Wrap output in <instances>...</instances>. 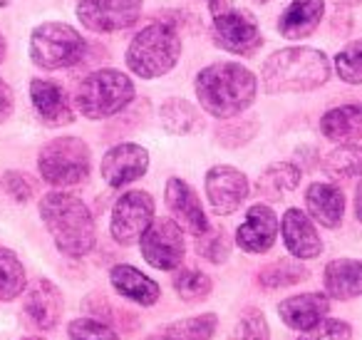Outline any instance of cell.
I'll use <instances>...</instances> for the list:
<instances>
[{"mask_svg": "<svg viewBox=\"0 0 362 340\" xmlns=\"http://www.w3.org/2000/svg\"><path fill=\"white\" fill-rule=\"evenodd\" d=\"M194 90L204 112L216 120H231L253 105L258 95V80L248 67L238 62H214L197 75Z\"/></svg>", "mask_w": 362, "mask_h": 340, "instance_id": "6da1fadb", "label": "cell"}, {"mask_svg": "<svg viewBox=\"0 0 362 340\" xmlns=\"http://www.w3.org/2000/svg\"><path fill=\"white\" fill-rule=\"evenodd\" d=\"M40 219L65 256L82 259L95 249V219L80 196L70 191H50L40 199Z\"/></svg>", "mask_w": 362, "mask_h": 340, "instance_id": "7a4b0ae2", "label": "cell"}, {"mask_svg": "<svg viewBox=\"0 0 362 340\" xmlns=\"http://www.w3.org/2000/svg\"><path fill=\"white\" fill-rule=\"evenodd\" d=\"M330 80V60L315 47H283L261 67V85L268 95L310 92Z\"/></svg>", "mask_w": 362, "mask_h": 340, "instance_id": "3957f363", "label": "cell"}, {"mask_svg": "<svg viewBox=\"0 0 362 340\" xmlns=\"http://www.w3.org/2000/svg\"><path fill=\"white\" fill-rule=\"evenodd\" d=\"M181 57V38L169 23H151L132 38L127 47V67L141 80H154L176 67Z\"/></svg>", "mask_w": 362, "mask_h": 340, "instance_id": "277c9868", "label": "cell"}, {"mask_svg": "<svg viewBox=\"0 0 362 340\" xmlns=\"http://www.w3.org/2000/svg\"><path fill=\"white\" fill-rule=\"evenodd\" d=\"M134 100V82L127 72L115 67L95 70L80 82L75 107L87 120H107L124 110Z\"/></svg>", "mask_w": 362, "mask_h": 340, "instance_id": "5b68a950", "label": "cell"}, {"mask_svg": "<svg viewBox=\"0 0 362 340\" xmlns=\"http://www.w3.org/2000/svg\"><path fill=\"white\" fill-rule=\"evenodd\" d=\"M92 154L87 142L80 137H57L47 142L37 154V169L40 176L50 186L65 189V186H77L90 176Z\"/></svg>", "mask_w": 362, "mask_h": 340, "instance_id": "8992f818", "label": "cell"}, {"mask_svg": "<svg viewBox=\"0 0 362 340\" xmlns=\"http://www.w3.org/2000/svg\"><path fill=\"white\" fill-rule=\"evenodd\" d=\"M87 42L67 23H42L30 35V60L40 70L72 67L85 57Z\"/></svg>", "mask_w": 362, "mask_h": 340, "instance_id": "52a82bcc", "label": "cell"}, {"mask_svg": "<svg viewBox=\"0 0 362 340\" xmlns=\"http://www.w3.org/2000/svg\"><path fill=\"white\" fill-rule=\"evenodd\" d=\"M154 221V199L141 189L124 191L112 209V239L119 246H134Z\"/></svg>", "mask_w": 362, "mask_h": 340, "instance_id": "ba28073f", "label": "cell"}, {"mask_svg": "<svg viewBox=\"0 0 362 340\" xmlns=\"http://www.w3.org/2000/svg\"><path fill=\"white\" fill-rule=\"evenodd\" d=\"M144 261L156 271H174L184 261V229L174 219H154L139 239Z\"/></svg>", "mask_w": 362, "mask_h": 340, "instance_id": "9c48e42d", "label": "cell"}, {"mask_svg": "<svg viewBox=\"0 0 362 340\" xmlns=\"http://www.w3.org/2000/svg\"><path fill=\"white\" fill-rule=\"evenodd\" d=\"M214 42H216L221 50L231 52V55H253L258 47L263 45V35L258 21L253 18V13L248 11H231L221 13V16L214 18V28H211Z\"/></svg>", "mask_w": 362, "mask_h": 340, "instance_id": "30bf717a", "label": "cell"}, {"mask_svg": "<svg viewBox=\"0 0 362 340\" xmlns=\"http://www.w3.org/2000/svg\"><path fill=\"white\" fill-rule=\"evenodd\" d=\"M144 0H77V18L92 33H119L141 16Z\"/></svg>", "mask_w": 362, "mask_h": 340, "instance_id": "8fae6325", "label": "cell"}, {"mask_svg": "<svg viewBox=\"0 0 362 340\" xmlns=\"http://www.w3.org/2000/svg\"><path fill=\"white\" fill-rule=\"evenodd\" d=\"M204 189H206V199L211 204V209L218 216H231L233 211H238V206L248 199L251 194V184H248V176L241 169L228 164H216L206 171V181H204Z\"/></svg>", "mask_w": 362, "mask_h": 340, "instance_id": "7c38bea8", "label": "cell"}, {"mask_svg": "<svg viewBox=\"0 0 362 340\" xmlns=\"http://www.w3.org/2000/svg\"><path fill=\"white\" fill-rule=\"evenodd\" d=\"M149 169V152L134 142H122L115 144L110 152H105L100 164V174L107 186L122 189L132 181L141 179Z\"/></svg>", "mask_w": 362, "mask_h": 340, "instance_id": "4fadbf2b", "label": "cell"}, {"mask_svg": "<svg viewBox=\"0 0 362 340\" xmlns=\"http://www.w3.org/2000/svg\"><path fill=\"white\" fill-rule=\"evenodd\" d=\"M164 199L176 224L184 231H189L192 236L199 239V236H204L211 229L206 219V211H204V206H202V199H199V194L184 179L171 176V179L166 181Z\"/></svg>", "mask_w": 362, "mask_h": 340, "instance_id": "5bb4252c", "label": "cell"}, {"mask_svg": "<svg viewBox=\"0 0 362 340\" xmlns=\"http://www.w3.org/2000/svg\"><path fill=\"white\" fill-rule=\"evenodd\" d=\"M62 290L50 278H37L25 290L23 315L37 330H52L62 315Z\"/></svg>", "mask_w": 362, "mask_h": 340, "instance_id": "9a60e30c", "label": "cell"}, {"mask_svg": "<svg viewBox=\"0 0 362 340\" xmlns=\"http://www.w3.org/2000/svg\"><path fill=\"white\" fill-rule=\"evenodd\" d=\"M278 231H281V224H278L276 211L266 204H253L246 211L243 224L238 226L236 244L246 254H266L276 244Z\"/></svg>", "mask_w": 362, "mask_h": 340, "instance_id": "2e32d148", "label": "cell"}, {"mask_svg": "<svg viewBox=\"0 0 362 340\" xmlns=\"http://www.w3.org/2000/svg\"><path fill=\"white\" fill-rule=\"evenodd\" d=\"M281 234H283L286 249L291 251L298 261H310L322 254V241H320V234H317L315 224H313L305 211L296 209V206L283 214Z\"/></svg>", "mask_w": 362, "mask_h": 340, "instance_id": "e0dca14e", "label": "cell"}, {"mask_svg": "<svg viewBox=\"0 0 362 340\" xmlns=\"http://www.w3.org/2000/svg\"><path fill=\"white\" fill-rule=\"evenodd\" d=\"M30 102L45 127H65V125H72V120H75L65 90L52 80H40V77L33 80Z\"/></svg>", "mask_w": 362, "mask_h": 340, "instance_id": "ac0fdd59", "label": "cell"}, {"mask_svg": "<svg viewBox=\"0 0 362 340\" xmlns=\"http://www.w3.org/2000/svg\"><path fill=\"white\" fill-rule=\"evenodd\" d=\"M327 313H330V298L325 293H300L278 305V315L283 323L300 333L315 328L320 320L327 318Z\"/></svg>", "mask_w": 362, "mask_h": 340, "instance_id": "d6986e66", "label": "cell"}, {"mask_svg": "<svg viewBox=\"0 0 362 340\" xmlns=\"http://www.w3.org/2000/svg\"><path fill=\"white\" fill-rule=\"evenodd\" d=\"M305 209L315 224L337 229L345 216V194L330 181H315L305 189Z\"/></svg>", "mask_w": 362, "mask_h": 340, "instance_id": "ffe728a7", "label": "cell"}, {"mask_svg": "<svg viewBox=\"0 0 362 340\" xmlns=\"http://www.w3.org/2000/svg\"><path fill=\"white\" fill-rule=\"evenodd\" d=\"M325 16V0H291L278 18V33L288 40H303L313 35Z\"/></svg>", "mask_w": 362, "mask_h": 340, "instance_id": "44dd1931", "label": "cell"}, {"mask_svg": "<svg viewBox=\"0 0 362 340\" xmlns=\"http://www.w3.org/2000/svg\"><path fill=\"white\" fill-rule=\"evenodd\" d=\"M110 283L122 298L134 300V303L144 305V308L154 305L161 295L159 283L129 264H117L115 268L110 271Z\"/></svg>", "mask_w": 362, "mask_h": 340, "instance_id": "7402d4cb", "label": "cell"}, {"mask_svg": "<svg viewBox=\"0 0 362 340\" xmlns=\"http://www.w3.org/2000/svg\"><path fill=\"white\" fill-rule=\"evenodd\" d=\"M325 295L335 300H352L362 295V261L360 259H335L322 271Z\"/></svg>", "mask_w": 362, "mask_h": 340, "instance_id": "603a6c76", "label": "cell"}, {"mask_svg": "<svg viewBox=\"0 0 362 340\" xmlns=\"http://www.w3.org/2000/svg\"><path fill=\"white\" fill-rule=\"evenodd\" d=\"M320 132L322 137L340 144H350V142L362 137V105H340L327 110L320 117Z\"/></svg>", "mask_w": 362, "mask_h": 340, "instance_id": "cb8c5ba5", "label": "cell"}, {"mask_svg": "<svg viewBox=\"0 0 362 340\" xmlns=\"http://www.w3.org/2000/svg\"><path fill=\"white\" fill-rule=\"evenodd\" d=\"M216 313H202L194 315V318L174 320V323L146 335L144 340H211L214 333H216Z\"/></svg>", "mask_w": 362, "mask_h": 340, "instance_id": "d4e9b609", "label": "cell"}, {"mask_svg": "<svg viewBox=\"0 0 362 340\" xmlns=\"http://www.w3.org/2000/svg\"><path fill=\"white\" fill-rule=\"evenodd\" d=\"M300 176H303V171L298 169L296 164H291V162H278V164H271L261 171V176H258V181H256V189L263 199L278 201L286 194H291L293 189H298Z\"/></svg>", "mask_w": 362, "mask_h": 340, "instance_id": "484cf974", "label": "cell"}, {"mask_svg": "<svg viewBox=\"0 0 362 340\" xmlns=\"http://www.w3.org/2000/svg\"><path fill=\"white\" fill-rule=\"evenodd\" d=\"M161 127L171 135H194L204 127L202 112L197 105L181 97H169L159 110Z\"/></svg>", "mask_w": 362, "mask_h": 340, "instance_id": "4316f807", "label": "cell"}, {"mask_svg": "<svg viewBox=\"0 0 362 340\" xmlns=\"http://www.w3.org/2000/svg\"><path fill=\"white\" fill-rule=\"evenodd\" d=\"M322 169L335 179H362V147L360 144H340L330 149L322 159Z\"/></svg>", "mask_w": 362, "mask_h": 340, "instance_id": "83f0119b", "label": "cell"}, {"mask_svg": "<svg viewBox=\"0 0 362 340\" xmlns=\"http://www.w3.org/2000/svg\"><path fill=\"white\" fill-rule=\"evenodd\" d=\"M25 288L28 278L21 259L16 256V251L0 246V303L16 300Z\"/></svg>", "mask_w": 362, "mask_h": 340, "instance_id": "f1b7e54d", "label": "cell"}, {"mask_svg": "<svg viewBox=\"0 0 362 340\" xmlns=\"http://www.w3.org/2000/svg\"><path fill=\"white\" fill-rule=\"evenodd\" d=\"M308 278V271L303 264L291 259H281V261H273L268 264L263 271H258V280L261 285L266 288H281V285H296L300 280Z\"/></svg>", "mask_w": 362, "mask_h": 340, "instance_id": "f546056e", "label": "cell"}, {"mask_svg": "<svg viewBox=\"0 0 362 340\" xmlns=\"http://www.w3.org/2000/svg\"><path fill=\"white\" fill-rule=\"evenodd\" d=\"M211 288H214L211 278L199 268H181L179 273L174 276V290L179 293V298L187 300V303H199V300H204L211 293Z\"/></svg>", "mask_w": 362, "mask_h": 340, "instance_id": "4dcf8cb0", "label": "cell"}, {"mask_svg": "<svg viewBox=\"0 0 362 340\" xmlns=\"http://www.w3.org/2000/svg\"><path fill=\"white\" fill-rule=\"evenodd\" d=\"M228 340H271V328H268L266 315L258 308H246L238 315Z\"/></svg>", "mask_w": 362, "mask_h": 340, "instance_id": "1f68e13d", "label": "cell"}, {"mask_svg": "<svg viewBox=\"0 0 362 340\" xmlns=\"http://www.w3.org/2000/svg\"><path fill=\"white\" fill-rule=\"evenodd\" d=\"M335 72L347 85H362V40H352L335 55Z\"/></svg>", "mask_w": 362, "mask_h": 340, "instance_id": "d6a6232c", "label": "cell"}, {"mask_svg": "<svg viewBox=\"0 0 362 340\" xmlns=\"http://www.w3.org/2000/svg\"><path fill=\"white\" fill-rule=\"evenodd\" d=\"M197 251L211 264H223L231 254V239L223 229H209L204 236H199Z\"/></svg>", "mask_w": 362, "mask_h": 340, "instance_id": "836d02e7", "label": "cell"}, {"mask_svg": "<svg viewBox=\"0 0 362 340\" xmlns=\"http://www.w3.org/2000/svg\"><path fill=\"white\" fill-rule=\"evenodd\" d=\"M70 340H119V335L97 318H77L67 325Z\"/></svg>", "mask_w": 362, "mask_h": 340, "instance_id": "e575fe53", "label": "cell"}, {"mask_svg": "<svg viewBox=\"0 0 362 340\" xmlns=\"http://www.w3.org/2000/svg\"><path fill=\"white\" fill-rule=\"evenodd\" d=\"M352 338V328L350 323L337 318H325L315 325V328L300 333L298 340H350Z\"/></svg>", "mask_w": 362, "mask_h": 340, "instance_id": "d590c367", "label": "cell"}, {"mask_svg": "<svg viewBox=\"0 0 362 340\" xmlns=\"http://www.w3.org/2000/svg\"><path fill=\"white\" fill-rule=\"evenodd\" d=\"M3 189H6V194L11 196L13 201L28 204V201L33 199V194H35L37 186H35V181L28 174H23V171H6V174H3Z\"/></svg>", "mask_w": 362, "mask_h": 340, "instance_id": "8d00e7d4", "label": "cell"}, {"mask_svg": "<svg viewBox=\"0 0 362 340\" xmlns=\"http://www.w3.org/2000/svg\"><path fill=\"white\" fill-rule=\"evenodd\" d=\"M256 135V122H241V125H228L218 130V142L223 147H241Z\"/></svg>", "mask_w": 362, "mask_h": 340, "instance_id": "74e56055", "label": "cell"}, {"mask_svg": "<svg viewBox=\"0 0 362 340\" xmlns=\"http://www.w3.org/2000/svg\"><path fill=\"white\" fill-rule=\"evenodd\" d=\"M13 107H16V97H13V90L6 80H0V125L13 115Z\"/></svg>", "mask_w": 362, "mask_h": 340, "instance_id": "f35d334b", "label": "cell"}, {"mask_svg": "<svg viewBox=\"0 0 362 340\" xmlns=\"http://www.w3.org/2000/svg\"><path fill=\"white\" fill-rule=\"evenodd\" d=\"M231 8H233V0H209V11H211L214 18L231 11Z\"/></svg>", "mask_w": 362, "mask_h": 340, "instance_id": "ab89813d", "label": "cell"}, {"mask_svg": "<svg viewBox=\"0 0 362 340\" xmlns=\"http://www.w3.org/2000/svg\"><path fill=\"white\" fill-rule=\"evenodd\" d=\"M355 216L362 221V181H360V186H357V191H355Z\"/></svg>", "mask_w": 362, "mask_h": 340, "instance_id": "60d3db41", "label": "cell"}, {"mask_svg": "<svg viewBox=\"0 0 362 340\" xmlns=\"http://www.w3.org/2000/svg\"><path fill=\"white\" fill-rule=\"evenodd\" d=\"M3 57H6V40L0 35V62H3Z\"/></svg>", "mask_w": 362, "mask_h": 340, "instance_id": "b9f144b4", "label": "cell"}, {"mask_svg": "<svg viewBox=\"0 0 362 340\" xmlns=\"http://www.w3.org/2000/svg\"><path fill=\"white\" fill-rule=\"evenodd\" d=\"M23 340H45V338H37V335H28V338H23Z\"/></svg>", "mask_w": 362, "mask_h": 340, "instance_id": "7bdbcfd3", "label": "cell"}, {"mask_svg": "<svg viewBox=\"0 0 362 340\" xmlns=\"http://www.w3.org/2000/svg\"><path fill=\"white\" fill-rule=\"evenodd\" d=\"M6 6H11V0H0V8H6Z\"/></svg>", "mask_w": 362, "mask_h": 340, "instance_id": "ee69618b", "label": "cell"}, {"mask_svg": "<svg viewBox=\"0 0 362 340\" xmlns=\"http://www.w3.org/2000/svg\"><path fill=\"white\" fill-rule=\"evenodd\" d=\"M253 3H261V6H263V3H268V0H253Z\"/></svg>", "mask_w": 362, "mask_h": 340, "instance_id": "f6af8a7d", "label": "cell"}]
</instances>
